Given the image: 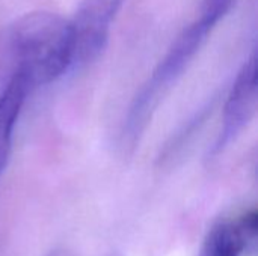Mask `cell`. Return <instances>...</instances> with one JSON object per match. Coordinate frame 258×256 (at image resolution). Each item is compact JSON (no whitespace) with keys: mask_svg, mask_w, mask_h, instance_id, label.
Here are the masks:
<instances>
[{"mask_svg":"<svg viewBox=\"0 0 258 256\" xmlns=\"http://www.w3.org/2000/svg\"><path fill=\"white\" fill-rule=\"evenodd\" d=\"M15 71L29 86L48 84L73 65L71 23L53 12H30L15 21L11 30Z\"/></svg>","mask_w":258,"mask_h":256,"instance_id":"1","label":"cell"},{"mask_svg":"<svg viewBox=\"0 0 258 256\" xmlns=\"http://www.w3.org/2000/svg\"><path fill=\"white\" fill-rule=\"evenodd\" d=\"M213 29L215 26L198 17L175 38L128 107L121 130L124 151H133L136 148L159 104L181 78Z\"/></svg>","mask_w":258,"mask_h":256,"instance_id":"2","label":"cell"},{"mask_svg":"<svg viewBox=\"0 0 258 256\" xmlns=\"http://www.w3.org/2000/svg\"><path fill=\"white\" fill-rule=\"evenodd\" d=\"M125 0H83L70 21L73 30V65L94 62L107 45L112 23Z\"/></svg>","mask_w":258,"mask_h":256,"instance_id":"3","label":"cell"},{"mask_svg":"<svg viewBox=\"0 0 258 256\" xmlns=\"http://www.w3.org/2000/svg\"><path fill=\"white\" fill-rule=\"evenodd\" d=\"M257 54L252 53L239 71L227 97L224 106L222 127L212 149V155L222 154L233 142H236V139L242 134V131L254 118L257 112Z\"/></svg>","mask_w":258,"mask_h":256,"instance_id":"4","label":"cell"},{"mask_svg":"<svg viewBox=\"0 0 258 256\" xmlns=\"http://www.w3.org/2000/svg\"><path fill=\"white\" fill-rule=\"evenodd\" d=\"M32 88L24 77L18 72H14L0 92V178L8 167L12 152L14 130L26 97Z\"/></svg>","mask_w":258,"mask_h":256,"instance_id":"5","label":"cell"},{"mask_svg":"<svg viewBox=\"0 0 258 256\" xmlns=\"http://www.w3.org/2000/svg\"><path fill=\"white\" fill-rule=\"evenodd\" d=\"M248 249L239 220H221L209 232L201 256H240Z\"/></svg>","mask_w":258,"mask_h":256,"instance_id":"6","label":"cell"},{"mask_svg":"<svg viewBox=\"0 0 258 256\" xmlns=\"http://www.w3.org/2000/svg\"><path fill=\"white\" fill-rule=\"evenodd\" d=\"M206 113H207V109L200 110V112L194 116V119L189 121V122L186 124V127H184L183 130H180V133H178L175 137H172L171 143L166 146V154H168L169 157H174V154L178 152L180 149H183V148L186 146L187 140H189L190 137H194V134L197 133L198 127L206 121Z\"/></svg>","mask_w":258,"mask_h":256,"instance_id":"7","label":"cell"},{"mask_svg":"<svg viewBox=\"0 0 258 256\" xmlns=\"http://www.w3.org/2000/svg\"><path fill=\"white\" fill-rule=\"evenodd\" d=\"M236 0H203L200 17L216 27V24L230 12Z\"/></svg>","mask_w":258,"mask_h":256,"instance_id":"8","label":"cell"},{"mask_svg":"<svg viewBox=\"0 0 258 256\" xmlns=\"http://www.w3.org/2000/svg\"><path fill=\"white\" fill-rule=\"evenodd\" d=\"M50 256H62V255H60V253H51Z\"/></svg>","mask_w":258,"mask_h":256,"instance_id":"9","label":"cell"},{"mask_svg":"<svg viewBox=\"0 0 258 256\" xmlns=\"http://www.w3.org/2000/svg\"><path fill=\"white\" fill-rule=\"evenodd\" d=\"M109 256H121V255H118V253H110Z\"/></svg>","mask_w":258,"mask_h":256,"instance_id":"10","label":"cell"}]
</instances>
